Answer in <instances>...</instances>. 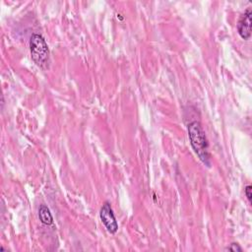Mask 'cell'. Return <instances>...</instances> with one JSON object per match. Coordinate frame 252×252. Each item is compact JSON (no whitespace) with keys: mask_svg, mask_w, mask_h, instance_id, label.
<instances>
[{"mask_svg":"<svg viewBox=\"0 0 252 252\" xmlns=\"http://www.w3.org/2000/svg\"><path fill=\"white\" fill-rule=\"evenodd\" d=\"M99 218L108 232L115 233L118 230V223L109 202L102 204L99 211Z\"/></svg>","mask_w":252,"mask_h":252,"instance_id":"obj_3","label":"cell"},{"mask_svg":"<svg viewBox=\"0 0 252 252\" xmlns=\"http://www.w3.org/2000/svg\"><path fill=\"white\" fill-rule=\"evenodd\" d=\"M188 137L192 149L200 160L207 166H210L211 158L209 155V146L205 131L199 121H192L188 125Z\"/></svg>","mask_w":252,"mask_h":252,"instance_id":"obj_1","label":"cell"},{"mask_svg":"<svg viewBox=\"0 0 252 252\" xmlns=\"http://www.w3.org/2000/svg\"><path fill=\"white\" fill-rule=\"evenodd\" d=\"M251 17H252V12L248 8L244 12V14L241 15L238 24H237V31L241 38L247 40L251 36Z\"/></svg>","mask_w":252,"mask_h":252,"instance_id":"obj_4","label":"cell"},{"mask_svg":"<svg viewBox=\"0 0 252 252\" xmlns=\"http://www.w3.org/2000/svg\"><path fill=\"white\" fill-rule=\"evenodd\" d=\"M225 250L230 252H241L242 248L239 246L238 243H231L227 248H225Z\"/></svg>","mask_w":252,"mask_h":252,"instance_id":"obj_6","label":"cell"},{"mask_svg":"<svg viewBox=\"0 0 252 252\" xmlns=\"http://www.w3.org/2000/svg\"><path fill=\"white\" fill-rule=\"evenodd\" d=\"M251 191H252L251 185H247V186L245 187V189H244L245 195H246V197H247V199H248L249 202H251V199H252V193H251Z\"/></svg>","mask_w":252,"mask_h":252,"instance_id":"obj_7","label":"cell"},{"mask_svg":"<svg viewBox=\"0 0 252 252\" xmlns=\"http://www.w3.org/2000/svg\"><path fill=\"white\" fill-rule=\"evenodd\" d=\"M38 218L40 222L45 225H51L53 223V217L46 205H40L38 209Z\"/></svg>","mask_w":252,"mask_h":252,"instance_id":"obj_5","label":"cell"},{"mask_svg":"<svg viewBox=\"0 0 252 252\" xmlns=\"http://www.w3.org/2000/svg\"><path fill=\"white\" fill-rule=\"evenodd\" d=\"M30 49L32 61L42 69L47 68L49 62V49L41 34H32L30 39Z\"/></svg>","mask_w":252,"mask_h":252,"instance_id":"obj_2","label":"cell"}]
</instances>
